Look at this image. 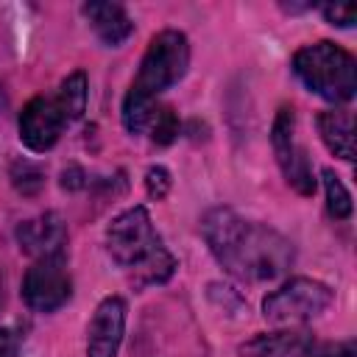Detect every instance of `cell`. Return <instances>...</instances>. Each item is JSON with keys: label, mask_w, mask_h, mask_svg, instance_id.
Instances as JSON below:
<instances>
[{"label": "cell", "mask_w": 357, "mask_h": 357, "mask_svg": "<svg viewBox=\"0 0 357 357\" xmlns=\"http://www.w3.org/2000/svg\"><path fill=\"white\" fill-rule=\"evenodd\" d=\"M3 296H6V287H3V276H0V307H3Z\"/></svg>", "instance_id": "23"}, {"label": "cell", "mask_w": 357, "mask_h": 357, "mask_svg": "<svg viewBox=\"0 0 357 357\" xmlns=\"http://www.w3.org/2000/svg\"><path fill=\"white\" fill-rule=\"evenodd\" d=\"M312 357H357L354 340H340V343H324L312 349Z\"/></svg>", "instance_id": "20"}, {"label": "cell", "mask_w": 357, "mask_h": 357, "mask_svg": "<svg viewBox=\"0 0 357 357\" xmlns=\"http://www.w3.org/2000/svg\"><path fill=\"white\" fill-rule=\"evenodd\" d=\"M187 64H190L187 36L181 31L156 33L139 61V73L131 84V92H137L142 98H156L159 92L170 89L176 81L184 78Z\"/></svg>", "instance_id": "4"}, {"label": "cell", "mask_w": 357, "mask_h": 357, "mask_svg": "<svg viewBox=\"0 0 357 357\" xmlns=\"http://www.w3.org/2000/svg\"><path fill=\"white\" fill-rule=\"evenodd\" d=\"M56 100H59V106L64 109L67 123L78 120V117L84 114V109H86V75H84V73L67 75V78L61 81L59 92H56Z\"/></svg>", "instance_id": "14"}, {"label": "cell", "mask_w": 357, "mask_h": 357, "mask_svg": "<svg viewBox=\"0 0 357 357\" xmlns=\"http://www.w3.org/2000/svg\"><path fill=\"white\" fill-rule=\"evenodd\" d=\"M332 301V290L315 279H290L262 301V315L271 324L293 326L318 318Z\"/></svg>", "instance_id": "5"}, {"label": "cell", "mask_w": 357, "mask_h": 357, "mask_svg": "<svg viewBox=\"0 0 357 357\" xmlns=\"http://www.w3.org/2000/svg\"><path fill=\"white\" fill-rule=\"evenodd\" d=\"M11 178H14V187L20 192H25V195H33L42 187V181H45L42 170L33 167V165H28V162H17L14 170H11Z\"/></svg>", "instance_id": "17"}, {"label": "cell", "mask_w": 357, "mask_h": 357, "mask_svg": "<svg viewBox=\"0 0 357 357\" xmlns=\"http://www.w3.org/2000/svg\"><path fill=\"white\" fill-rule=\"evenodd\" d=\"M17 243L25 254L31 257H50V254H64L67 243V229L59 212H45L39 218H31L17 226Z\"/></svg>", "instance_id": "10"}, {"label": "cell", "mask_w": 357, "mask_h": 357, "mask_svg": "<svg viewBox=\"0 0 357 357\" xmlns=\"http://www.w3.org/2000/svg\"><path fill=\"white\" fill-rule=\"evenodd\" d=\"M81 176H84V173H81L78 167H73L70 173L64 170V181H61V184H64V187H70V190H75V187H81V184H84V181H81Z\"/></svg>", "instance_id": "22"}, {"label": "cell", "mask_w": 357, "mask_h": 357, "mask_svg": "<svg viewBox=\"0 0 357 357\" xmlns=\"http://www.w3.org/2000/svg\"><path fill=\"white\" fill-rule=\"evenodd\" d=\"M324 17H326V22H332V25L351 28V25L357 22V8L349 6V3H329V6H324Z\"/></svg>", "instance_id": "18"}, {"label": "cell", "mask_w": 357, "mask_h": 357, "mask_svg": "<svg viewBox=\"0 0 357 357\" xmlns=\"http://www.w3.org/2000/svg\"><path fill=\"white\" fill-rule=\"evenodd\" d=\"M20 349V335L11 326H0V357H14Z\"/></svg>", "instance_id": "21"}, {"label": "cell", "mask_w": 357, "mask_h": 357, "mask_svg": "<svg viewBox=\"0 0 357 357\" xmlns=\"http://www.w3.org/2000/svg\"><path fill=\"white\" fill-rule=\"evenodd\" d=\"M315 123H318V134H321L324 145L335 156L351 162L354 159V117H351V112L329 109V112H321Z\"/></svg>", "instance_id": "13"}, {"label": "cell", "mask_w": 357, "mask_h": 357, "mask_svg": "<svg viewBox=\"0 0 357 357\" xmlns=\"http://www.w3.org/2000/svg\"><path fill=\"white\" fill-rule=\"evenodd\" d=\"M271 145L276 153V162L287 178V184L301 192V195H312L315 192V176L310 167V159L304 153V148L296 139V112L293 106H282L276 112L273 128H271Z\"/></svg>", "instance_id": "7"}, {"label": "cell", "mask_w": 357, "mask_h": 357, "mask_svg": "<svg viewBox=\"0 0 357 357\" xmlns=\"http://www.w3.org/2000/svg\"><path fill=\"white\" fill-rule=\"evenodd\" d=\"M145 187H148V195L151 198H165L167 195V190H170V173L162 167V165H156V167H148V173H145Z\"/></svg>", "instance_id": "19"}, {"label": "cell", "mask_w": 357, "mask_h": 357, "mask_svg": "<svg viewBox=\"0 0 357 357\" xmlns=\"http://www.w3.org/2000/svg\"><path fill=\"white\" fill-rule=\"evenodd\" d=\"M126 332V301L109 296L98 304L86 329V357H117Z\"/></svg>", "instance_id": "9"}, {"label": "cell", "mask_w": 357, "mask_h": 357, "mask_svg": "<svg viewBox=\"0 0 357 357\" xmlns=\"http://www.w3.org/2000/svg\"><path fill=\"white\" fill-rule=\"evenodd\" d=\"M315 340L307 332H265L245 340L240 357H312Z\"/></svg>", "instance_id": "11"}, {"label": "cell", "mask_w": 357, "mask_h": 357, "mask_svg": "<svg viewBox=\"0 0 357 357\" xmlns=\"http://www.w3.org/2000/svg\"><path fill=\"white\" fill-rule=\"evenodd\" d=\"M324 190H326V209L332 218L343 220L351 215V195L349 190L343 187V181L332 173V170H324Z\"/></svg>", "instance_id": "15"}, {"label": "cell", "mask_w": 357, "mask_h": 357, "mask_svg": "<svg viewBox=\"0 0 357 357\" xmlns=\"http://www.w3.org/2000/svg\"><path fill=\"white\" fill-rule=\"evenodd\" d=\"M106 251L120 268L131 271V282L137 287L162 284L176 271V259L162 248L145 206H131L109 223Z\"/></svg>", "instance_id": "2"}, {"label": "cell", "mask_w": 357, "mask_h": 357, "mask_svg": "<svg viewBox=\"0 0 357 357\" xmlns=\"http://www.w3.org/2000/svg\"><path fill=\"white\" fill-rule=\"evenodd\" d=\"M201 231L215 259L243 282H271L293 265V243L284 234L231 209H212Z\"/></svg>", "instance_id": "1"}, {"label": "cell", "mask_w": 357, "mask_h": 357, "mask_svg": "<svg viewBox=\"0 0 357 357\" xmlns=\"http://www.w3.org/2000/svg\"><path fill=\"white\" fill-rule=\"evenodd\" d=\"M293 70L310 92L332 103H346L354 98L357 89L354 59L335 42H315L301 47L293 56Z\"/></svg>", "instance_id": "3"}, {"label": "cell", "mask_w": 357, "mask_h": 357, "mask_svg": "<svg viewBox=\"0 0 357 357\" xmlns=\"http://www.w3.org/2000/svg\"><path fill=\"white\" fill-rule=\"evenodd\" d=\"M145 134L156 142V145H167V142H173L176 139V134H178V120H176V112L170 109V106H156V112H153V117H151V123H148V128H145Z\"/></svg>", "instance_id": "16"}, {"label": "cell", "mask_w": 357, "mask_h": 357, "mask_svg": "<svg viewBox=\"0 0 357 357\" xmlns=\"http://www.w3.org/2000/svg\"><path fill=\"white\" fill-rule=\"evenodd\" d=\"M84 17L89 20L98 39L109 47L123 45L134 31V22H131V17L126 14V8L120 3H86Z\"/></svg>", "instance_id": "12"}, {"label": "cell", "mask_w": 357, "mask_h": 357, "mask_svg": "<svg viewBox=\"0 0 357 357\" xmlns=\"http://www.w3.org/2000/svg\"><path fill=\"white\" fill-rule=\"evenodd\" d=\"M70 293H73V282H70L64 254L39 257L22 279V298L36 312L59 310L70 298Z\"/></svg>", "instance_id": "6"}, {"label": "cell", "mask_w": 357, "mask_h": 357, "mask_svg": "<svg viewBox=\"0 0 357 357\" xmlns=\"http://www.w3.org/2000/svg\"><path fill=\"white\" fill-rule=\"evenodd\" d=\"M64 126H67V114L59 106L56 95H39L28 100L20 112V139L36 153L53 148Z\"/></svg>", "instance_id": "8"}]
</instances>
